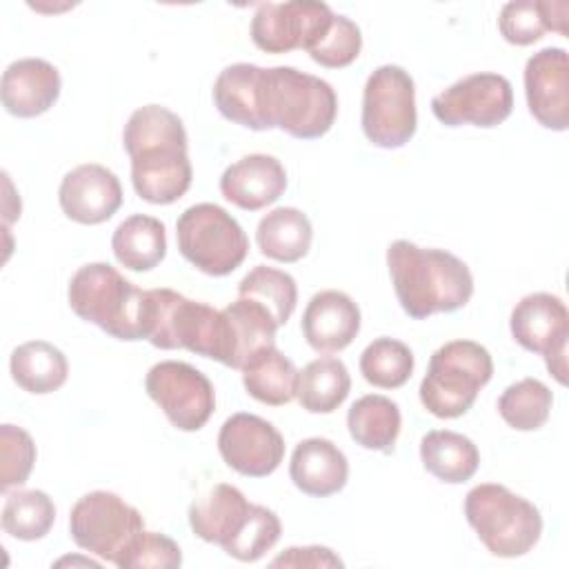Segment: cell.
Listing matches in <instances>:
<instances>
[{
	"label": "cell",
	"mask_w": 569,
	"mask_h": 569,
	"mask_svg": "<svg viewBox=\"0 0 569 569\" xmlns=\"http://www.w3.org/2000/svg\"><path fill=\"white\" fill-rule=\"evenodd\" d=\"M131 158V184L151 204H171L191 187L193 169L182 120L160 104L136 109L122 131Z\"/></svg>",
	"instance_id": "cell-1"
},
{
	"label": "cell",
	"mask_w": 569,
	"mask_h": 569,
	"mask_svg": "<svg viewBox=\"0 0 569 569\" xmlns=\"http://www.w3.org/2000/svg\"><path fill=\"white\" fill-rule=\"evenodd\" d=\"M387 267L402 311L413 320L451 313L473 296L469 267L445 249H425L409 240L387 247Z\"/></svg>",
	"instance_id": "cell-2"
},
{
	"label": "cell",
	"mask_w": 569,
	"mask_h": 569,
	"mask_svg": "<svg viewBox=\"0 0 569 569\" xmlns=\"http://www.w3.org/2000/svg\"><path fill=\"white\" fill-rule=\"evenodd\" d=\"M260 131L280 129L298 140L325 136L338 113L333 87L296 67H260L256 82Z\"/></svg>",
	"instance_id": "cell-3"
},
{
	"label": "cell",
	"mask_w": 569,
	"mask_h": 569,
	"mask_svg": "<svg viewBox=\"0 0 569 569\" xmlns=\"http://www.w3.org/2000/svg\"><path fill=\"white\" fill-rule=\"evenodd\" d=\"M73 313L118 340H144L149 298L109 262L82 264L69 280Z\"/></svg>",
	"instance_id": "cell-4"
},
{
	"label": "cell",
	"mask_w": 569,
	"mask_h": 569,
	"mask_svg": "<svg viewBox=\"0 0 569 569\" xmlns=\"http://www.w3.org/2000/svg\"><path fill=\"white\" fill-rule=\"evenodd\" d=\"M147 333L158 349H187L202 358L227 362L224 313L173 289H147Z\"/></svg>",
	"instance_id": "cell-5"
},
{
	"label": "cell",
	"mask_w": 569,
	"mask_h": 569,
	"mask_svg": "<svg viewBox=\"0 0 569 569\" xmlns=\"http://www.w3.org/2000/svg\"><path fill=\"white\" fill-rule=\"evenodd\" d=\"M465 516L487 551L498 558L525 556L542 533L538 507L498 482H482L469 489Z\"/></svg>",
	"instance_id": "cell-6"
},
{
	"label": "cell",
	"mask_w": 569,
	"mask_h": 569,
	"mask_svg": "<svg viewBox=\"0 0 569 569\" xmlns=\"http://www.w3.org/2000/svg\"><path fill=\"white\" fill-rule=\"evenodd\" d=\"M491 376L493 360L487 347L473 340H451L431 353L418 389L420 402L436 418H460L473 407Z\"/></svg>",
	"instance_id": "cell-7"
},
{
	"label": "cell",
	"mask_w": 569,
	"mask_h": 569,
	"mask_svg": "<svg viewBox=\"0 0 569 569\" xmlns=\"http://www.w3.org/2000/svg\"><path fill=\"white\" fill-rule=\"evenodd\" d=\"M176 240L189 264L216 278L238 269L249 251V238L240 222L213 202L184 209L176 220Z\"/></svg>",
	"instance_id": "cell-8"
},
{
	"label": "cell",
	"mask_w": 569,
	"mask_h": 569,
	"mask_svg": "<svg viewBox=\"0 0 569 569\" xmlns=\"http://www.w3.org/2000/svg\"><path fill=\"white\" fill-rule=\"evenodd\" d=\"M362 131L380 149L407 144L418 124L416 87L409 71L398 64H382L371 71L362 91Z\"/></svg>",
	"instance_id": "cell-9"
},
{
	"label": "cell",
	"mask_w": 569,
	"mask_h": 569,
	"mask_svg": "<svg viewBox=\"0 0 569 569\" xmlns=\"http://www.w3.org/2000/svg\"><path fill=\"white\" fill-rule=\"evenodd\" d=\"M142 529V513L113 491H89L78 498L69 513L73 542L113 565Z\"/></svg>",
	"instance_id": "cell-10"
},
{
	"label": "cell",
	"mask_w": 569,
	"mask_h": 569,
	"mask_svg": "<svg viewBox=\"0 0 569 569\" xmlns=\"http://www.w3.org/2000/svg\"><path fill=\"white\" fill-rule=\"evenodd\" d=\"M144 391L180 431L202 429L216 409L211 380L200 369L180 360L153 365L147 371Z\"/></svg>",
	"instance_id": "cell-11"
},
{
	"label": "cell",
	"mask_w": 569,
	"mask_h": 569,
	"mask_svg": "<svg viewBox=\"0 0 569 569\" xmlns=\"http://www.w3.org/2000/svg\"><path fill=\"white\" fill-rule=\"evenodd\" d=\"M511 82L491 71L469 73L431 98V111L447 127L473 124L482 129L498 127L511 116Z\"/></svg>",
	"instance_id": "cell-12"
},
{
	"label": "cell",
	"mask_w": 569,
	"mask_h": 569,
	"mask_svg": "<svg viewBox=\"0 0 569 569\" xmlns=\"http://www.w3.org/2000/svg\"><path fill=\"white\" fill-rule=\"evenodd\" d=\"M513 340L545 358L549 373L565 385L567 382V340H569V311L562 298L538 291L520 298L511 311Z\"/></svg>",
	"instance_id": "cell-13"
},
{
	"label": "cell",
	"mask_w": 569,
	"mask_h": 569,
	"mask_svg": "<svg viewBox=\"0 0 569 569\" xmlns=\"http://www.w3.org/2000/svg\"><path fill=\"white\" fill-rule=\"evenodd\" d=\"M333 11L325 2H262L251 18V40L260 51H309L331 27Z\"/></svg>",
	"instance_id": "cell-14"
},
{
	"label": "cell",
	"mask_w": 569,
	"mask_h": 569,
	"mask_svg": "<svg viewBox=\"0 0 569 569\" xmlns=\"http://www.w3.org/2000/svg\"><path fill=\"white\" fill-rule=\"evenodd\" d=\"M218 451L227 467L249 478L273 473L284 458L280 431L256 413L229 416L218 433Z\"/></svg>",
	"instance_id": "cell-15"
},
{
	"label": "cell",
	"mask_w": 569,
	"mask_h": 569,
	"mask_svg": "<svg viewBox=\"0 0 569 569\" xmlns=\"http://www.w3.org/2000/svg\"><path fill=\"white\" fill-rule=\"evenodd\" d=\"M529 113L551 131L569 127V58L562 47H545L525 64Z\"/></svg>",
	"instance_id": "cell-16"
},
{
	"label": "cell",
	"mask_w": 569,
	"mask_h": 569,
	"mask_svg": "<svg viewBox=\"0 0 569 569\" xmlns=\"http://www.w3.org/2000/svg\"><path fill=\"white\" fill-rule=\"evenodd\" d=\"M62 213L80 224L107 222L122 204V187L116 173L89 162L71 169L58 189Z\"/></svg>",
	"instance_id": "cell-17"
},
{
	"label": "cell",
	"mask_w": 569,
	"mask_h": 569,
	"mask_svg": "<svg viewBox=\"0 0 569 569\" xmlns=\"http://www.w3.org/2000/svg\"><path fill=\"white\" fill-rule=\"evenodd\" d=\"M300 329L313 351L338 353L358 336L360 309L345 291L325 289L307 302Z\"/></svg>",
	"instance_id": "cell-18"
},
{
	"label": "cell",
	"mask_w": 569,
	"mask_h": 569,
	"mask_svg": "<svg viewBox=\"0 0 569 569\" xmlns=\"http://www.w3.org/2000/svg\"><path fill=\"white\" fill-rule=\"evenodd\" d=\"M287 189L282 162L267 153H249L229 164L220 176L224 200L244 211H258L273 204Z\"/></svg>",
	"instance_id": "cell-19"
},
{
	"label": "cell",
	"mask_w": 569,
	"mask_h": 569,
	"mask_svg": "<svg viewBox=\"0 0 569 569\" xmlns=\"http://www.w3.org/2000/svg\"><path fill=\"white\" fill-rule=\"evenodd\" d=\"M60 84V73L51 62L42 58H20L2 73V107L16 118L42 116L56 104Z\"/></svg>",
	"instance_id": "cell-20"
},
{
	"label": "cell",
	"mask_w": 569,
	"mask_h": 569,
	"mask_svg": "<svg viewBox=\"0 0 569 569\" xmlns=\"http://www.w3.org/2000/svg\"><path fill=\"white\" fill-rule=\"evenodd\" d=\"M293 485L316 498L338 493L349 478V462L340 447L327 438H307L296 445L289 462Z\"/></svg>",
	"instance_id": "cell-21"
},
{
	"label": "cell",
	"mask_w": 569,
	"mask_h": 569,
	"mask_svg": "<svg viewBox=\"0 0 569 569\" xmlns=\"http://www.w3.org/2000/svg\"><path fill=\"white\" fill-rule=\"evenodd\" d=\"M251 505L238 487L218 482L191 502L189 527L200 540L224 549L244 525Z\"/></svg>",
	"instance_id": "cell-22"
},
{
	"label": "cell",
	"mask_w": 569,
	"mask_h": 569,
	"mask_svg": "<svg viewBox=\"0 0 569 569\" xmlns=\"http://www.w3.org/2000/svg\"><path fill=\"white\" fill-rule=\"evenodd\" d=\"M227 320V362L224 367L240 369L262 349L276 345L278 322L271 311L256 300L240 298L222 309Z\"/></svg>",
	"instance_id": "cell-23"
},
{
	"label": "cell",
	"mask_w": 569,
	"mask_h": 569,
	"mask_svg": "<svg viewBox=\"0 0 569 569\" xmlns=\"http://www.w3.org/2000/svg\"><path fill=\"white\" fill-rule=\"evenodd\" d=\"M498 29L509 44L527 47L538 42L547 31L567 33L565 0H513L500 9Z\"/></svg>",
	"instance_id": "cell-24"
},
{
	"label": "cell",
	"mask_w": 569,
	"mask_h": 569,
	"mask_svg": "<svg viewBox=\"0 0 569 569\" xmlns=\"http://www.w3.org/2000/svg\"><path fill=\"white\" fill-rule=\"evenodd\" d=\"M420 460L433 478L460 485L478 471L480 451L471 438L458 431L433 429L420 440Z\"/></svg>",
	"instance_id": "cell-25"
},
{
	"label": "cell",
	"mask_w": 569,
	"mask_h": 569,
	"mask_svg": "<svg viewBox=\"0 0 569 569\" xmlns=\"http://www.w3.org/2000/svg\"><path fill=\"white\" fill-rule=\"evenodd\" d=\"M111 249L124 269L151 271L167 256L164 224L153 216H129L116 227L111 236Z\"/></svg>",
	"instance_id": "cell-26"
},
{
	"label": "cell",
	"mask_w": 569,
	"mask_h": 569,
	"mask_svg": "<svg viewBox=\"0 0 569 569\" xmlns=\"http://www.w3.org/2000/svg\"><path fill=\"white\" fill-rule=\"evenodd\" d=\"M313 229L309 218L296 207H278L264 213L256 229L262 256L278 262H298L309 253Z\"/></svg>",
	"instance_id": "cell-27"
},
{
	"label": "cell",
	"mask_w": 569,
	"mask_h": 569,
	"mask_svg": "<svg viewBox=\"0 0 569 569\" xmlns=\"http://www.w3.org/2000/svg\"><path fill=\"white\" fill-rule=\"evenodd\" d=\"M400 409L398 405L378 393H369L358 398L347 413L349 436L369 451L391 453L400 433Z\"/></svg>",
	"instance_id": "cell-28"
},
{
	"label": "cell",
	"mask_w": 569,
	"mask_h": 569,
	"mask_svg": "<svg viewBox=\"0 0 569 569\" xmlns=\"http://www.w3.org/2000/svg\"><path fill=\"white\" fill-rule=\"evenodd\" d=\"M9 371L20 389L42 396L60 389L67 382L69 362L51 342L31 340L13 349Z\"/></svg>",
	"instance_id": "cell-29"
},
{
	"label": "cell",
	"mask_w": 569,
	"mask_h": 569,
	"mask_svg": "<svg viewBox=\"0 0 569 569\" xmlns=\"http://www.w3.org/2000/svg\"><path fill=\"white\" fill-rule=\"evenodd\" d=\"M242 385L251 398L262 405L280 407L296 398L298 369L296 365L273 345L256 353L242 367Z\"/></svg>",
	"instance_id": "cell-30"
},
{
	"label": "cell",
	"mask_w": 569,
	"mask_h": 569,
	"mask_svg": "<svg viewBox=\"0 0 569 569\" xmlns=\"http://www.w3.org/2000/svg\"><path fill=\"white\" fill-rule=\"evenodd\" d=\"M351 376L340 358H316L298 371L296 398L309 413H331L349 396Z\"/></svg>",
	"instance_id": "cell-31"
},
{
	"label": "cell",
	"mask_w": 569,
	"mask_h": 569,
	"mask_svg": "<svg viewBox=\"0 0 569 569\" xmlns=\"http://www.w3.org/2000/svg\"><path fill=\"white\" fill-rule=\"evenodd\" d=\"M56 520V507L49 493L40 489H18L7 491L2 507V531L16 540H40L49 533Z\"/></svg>",
	"instance_id": "cell-32"
},
{
	"label": "cell",
	"mask_w": 569,
	"mask_h": 569,
	"mask_svg": "<svg viewBox=\"0 0 569 569\" xmlns=\"http://www.w3.org/2000/svg\"><path fill=\"white\" fill-rule=\"evenodd\" d=\"M551 405L553 393L542 380L522 378L500 393L498 413L516 431H536L547 422Z\"/></svg>",
	"instance_id": "cell-33"
},
{
	"label": "cell",
	"mask_w": 569,
	"mask_h": 569,
	"mask_svg": "<svg viewBox=\"0 0 569 569\" xmlns=\"http://www.w3.org/2000/svg\"><path fill=\"white\" fill-rule=\"evenodd\" d=\"M238 296L240 298H249L260 302L262 307H267L273 316V320L278 322V327H282L298 302V287L293 276H289L287 271L267 267V264H256L238 284Z\"/></svg>",
	"instance_id": "cell-34"
},
{
	"label": "cell",
	"mask_w": 569,
	"mask_h": 569,
	"mask_svg": "<svg viewBox=\"0 0 569 569\" xmlns=\"http://www.w3.org/2000/svg\"><path fill=\"white\" fill-rule=\"evenodd\" d=\"M413 371L411 349L396 338H376L360 353L362 378L380 389L402 387Z\"/></svg>",
	"instance_id": "cell-35"
},
{
	"label": "cell",
	"mask_w": 569,
	"mask_h": 569,
	"mask_svg": "<svg viewBox=\"0 0 569 569\" xmlns=\"http://www.w3.org/2000/svg\"><path fill=\"white\" fill-rule=\"evenodd\" d=\"M280 533V518L262 505H251L244 525L224 547V553L240 562H256L278 542Z\"/></svg>",
	"instance_id": "cell-36"
},
{
	"label": "cell",
	"mask_w": 569,
	"mask_h": 569,
	"mask_svg": "<svg viewBox=\"0 0 569 569\" xmlns=\"http://www.w3.org/2000/svg\"><path fill=\"white\" fill-rule=\"evenodd\" d=\"M362 49L360 27L347 16L336 13L327 33L307 51L313 62L327 69H340L351 64Z\"/></svg>",
	"instance_id": "cell-37"
},
{
	"label": "cell",
	"mask_w": 569,
	"mask_h": 569,
	"mask_svg": "<svg viewBox=\"0 0 569 569\" xmlns=\"http://www.w3.org/2000/svg\"><path fill=\"white\" fill-rule=\"evenodd\" d=\"M36 462L33 438L16 425L0 427V487L7 493L11 487L27 482Z\"/></svg>",
	"instance_id": "cell-38"
},
{
	"label": "cell",
	"mask_w": 569,
	"mask_h": 569,
	"mask_svg": "<svg viewBox=\"0 0 569 569\" xmlns=\"http://www.w3.org/2000/svg\"><path fill=\"white\" fill-rule=\"evenodd\" d=\"M182 565L180 547L164 533L142 529L118 558L120 569H173Z\"/></svg>",
	"instance_id": "cell-39"
},
{
	"label": "cell",
	"mask_w": 569,
	"mask_h": 569,
	"mask_svg": "<svg viewBox=\"0 0 569 569\" xmlns=\"http://www.w3.org/2000/svg\"><path fill=\"white\" fill-rule=\"evenodd\" d=\"M345 562L329 549L320 545L289 547L271 560V567H342Z\"/></svg>",
	"instance_id": "cell-40"
}]
</instances>
